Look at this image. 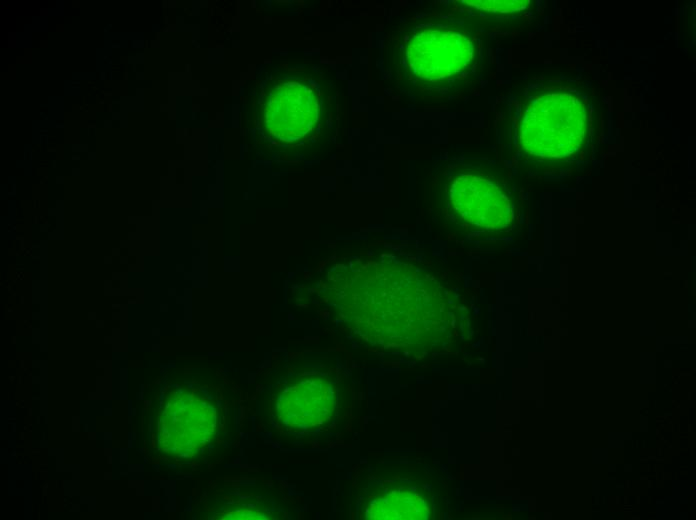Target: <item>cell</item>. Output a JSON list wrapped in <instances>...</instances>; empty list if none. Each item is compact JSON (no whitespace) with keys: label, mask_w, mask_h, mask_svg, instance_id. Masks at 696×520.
Returning <instances> with one entry per match:
<instances>
[{"label":"cell","mask_w":696,"mask_h":520,"mask_svg":"<svg viewBox=\"0 0 696 520\" xmlns=\"http://www.w3.org/2000/svg\"><path fill=\"white\" fill-rule=\"evenodd\" d=\"M451 205L466 223L486 230H499L513 217L511 201L495 181L478 175L462 174L450 186Z\"/></svg>","instance_id":"cell-3"},{"label":"cell","mask_w":696,"mask_h":520,"mask_svg":"<svg viewBox=\"0 0 696 520\" xmlns=\"http://www.w3.org/2000/svg\"><path fill=\"white\" fill-rule=\"evenodd\" d=\"M473 54V44L464 34L445 29H426L414 34L405 50L410 69L427 81L443 80L461 72Z\"/></svg>","instance_id":"cell-2"},{"label":"cell","mask_w":696,"mask_h":520,"mask_svg":"<svg viewBox=\"0 0 696 520\" xmlns=\"http://www.w3.org/2000/svg\"><path fill=\"white\" fill-rule=\"evenodd\" d=\"M475 8L493 13H512L525 9L527 0H467L464 1Z\"/></svg>","instance_id":"cell-4"},{"label":"cell","mask_w":696,"mask_h":520,"mask_svg":"<svg viewBox=\"0 0 696 520\" xmlns=\"http://www.w3.org/2000/svg\"><path fill=\"white\" fill-rule=\"evenodd\" d=\"M587 114L584 103L570 93L544 94L527 107L519 139L523 149L542 159L574 154L584 141Z\"/></svg>","instance_id":"cell-1"}]
</instances>
